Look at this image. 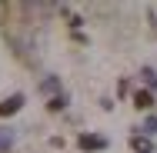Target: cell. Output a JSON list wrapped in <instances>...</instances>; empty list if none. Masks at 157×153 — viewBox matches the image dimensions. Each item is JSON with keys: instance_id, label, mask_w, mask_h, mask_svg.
Returning a JSON list of instances; mask_svg holds the SVG:
<instances>
[{"instance_id": "ba28073f", "label": "cell", "mask_w": 157, "mask_h": 153, "mask_svg": "<svg viewBox=\"0 0 157 153\" xmlns=\"http://www.w3.org/2000/svg\"><path fill=\"white\" fill-rule=\"evenodd\" d=\"M144 130H151V133H157V120H147V126Z\"/></svg>"}, {"instance_id": "52a82bcc", "label": "cell", "mask_w": 157, "mask_h": 153, "mask_svg": "<svg viewBox=\"0 0 157 153\" xmlns=\"http://www.w3.org/2000/svg\"><path fill=\"white\" fill-rule=\"evenodd\" d=\"M144 80H147V87H157V77H154V70H151V67L144 70Z\"/></svg>"}, {"instance_id": "3957f363", "label": "cell", "mask_w": 157, "mask_h": 153, "mask_svg": "<svg viewBox=\"0 0 157 153\" xmlns=\"http://www.w3.org/2000/svg\"><path fill=\"white\" fill-rule=\"evenodd\" d=\"M134 107L151 110V107H154V93H151V90H137V93H134Z\"/></svg>"}, {"instance_id": "7a4b0ae2", "label": "cell", "mask_w": 157, "mask_h": 153, "mask_svg": "<svg viewBox=\"0 0 157 153\" xmlns=\"http://www.w3.org/2000/svg\"><path fill=\"white\" fill-rule=\"evenodd\" d=\"M20 107H24V97H20V93H13V97H7V100L0 103V117H13Z\"/></svg>"}, {"instance_id": "6da1fadb", "label": "cell", "mask_w": 157, "mask_h": 153, "mask_svg": "<svg viewBox=\"0 0 157 153\" xmlns=\"http://www.w3.org/2000/svg\"><path fill=\"white\" fill-rule=\"evenodd\" d=\"M80 150H87V153H97V150H107V137H97V133H84L80 140Z\"/></svg>"}, {"instance_id": "277c9868", "label": "cell", "mask_w": 157, "mask_h": 153, "mask_svg": "<svg viewBox=\"0 0 157 153\" xmlns=\"http://www.w3.org/2000/svg\"><path fill=\"white\" fill-rule=\"evenodd\" d=\"M130 150H137V153H154V143H151L147 137H130Z\"/></svg>"}, {"instance_id": "5b68a950", "label": "cell", "mask_w": 157, "mask_h": 153, "mask_svg": "<svg viewBox=\"0 0 157 153\" xmlns=\"http://www.w3.org/2000/svg\"><path fill=\"white\" fill-rule=\"evenodd\" d=\"M57 87H60V83H57V80H54V77H50V80H44V83H40V90L47 93V97H50V93H54V97H57Z\"/></svg>"}, {"instance_id": "8992f818", "label": "cell", "mask_w": 157, "mask_h": 153, "mask_svg": "<svg viewBox=\"0 0 157 153\" xmlns=\"http://www.w3.org/2000/svg\"><path fill=\"white\" fill-rule=\"evenodd\" d=\"M47 107H50V110H63V107H67V97H63V93L50 97V103H47Z\"/></svg>"}]
</instances>
